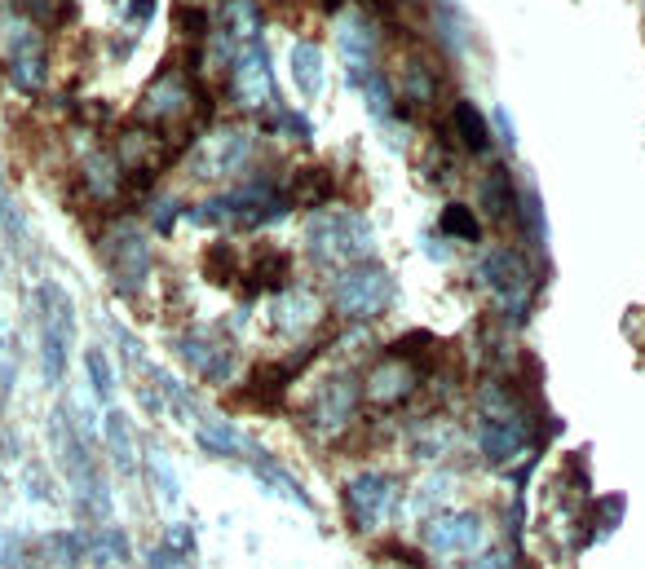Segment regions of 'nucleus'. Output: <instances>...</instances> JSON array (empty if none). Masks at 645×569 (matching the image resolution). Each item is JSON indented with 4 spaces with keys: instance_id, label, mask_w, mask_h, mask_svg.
<instances>
[{
    "instance_id": "obj_1",
    "label": "nucleus",
    "mask_w": 645,
    "mask_h": 569,
    "mask_svg": "<svg viewBox=\"0 0 645 569\" xmlns=\"http://www.w3.org/2000/svg\"><path fill=\"white\" fill-rule=\"evenodd\" d=\"M309 257L322 265H359L372 257V225L359 212H341V216H318L305 230Z\"/></svg>"
},
{
    "instance_id": "obj_2",
    "label": "nucleus",
    "mask_w": 645,
    "mask_h": 569,
    "mask_svg": "<svg viewBox=\"0 0 645 569\" xmlns=\"http://www.w3.org/2000/svg\"><path fill=\"white\" fill-rule=\"evenodd\" d=\"M389 305H394V278L376 261H359V265L341 270L332 283V309L345 318H359V322L380 318Z\"/></svg>"
},
{
    "instance_id": "obj_3",
    "label": "nucleus",
    "mask_w": 645,
    "mask_h": 569,
    "mask_svg": "<svg viewBox=\"0 0 645 569\" xmlns=\"http://www.w3.org/2000/svg\"><path fill=\"white\" fill-rule=\"evenodd\" d=\"M359 398H363V389H359L350 376H332L328 384H322V389L314 393V402H309V411H305L309 428H314V432H322V437L345 432V428L354 424Z\"/></svg>"
},
{
    "instance_id": "obj_4",
    "label": "nucleus",
    "mask_w": 645,
    "mask_h": 569,
    "mask_svg": "<svg viewBox=\"0 0 645 569\" xmlns=\"http://www.w3.org/2000/svg\"><path fill=\"white\" fill-rule=\"evenodd\" d=\"M482 278L513 309V318H521V309L530 300V270H526V261L517 252H508V248H495V252L482 257Z\"/></svg>"
},
{
    "instance_id": "obj_5",
    "label": "nucleus",
    "mask_w": 645,
    "mask_h": 569,
    "mask_svg": "<svg viewBox=\"0 0 645 569\" xmlns=\"http://www.w3.org/2000/svg\"><path fill=\"white\" fill-rule=\"evenodd\" d=\"M40 305H45V331H40L45 335V376H49V384H58L67 371V345H71V300L58 287H45Z\"/></svg>"
},
{
    "instance_id": "obj_6",
    "label": "nucleus",
    "mask_w": 645,
    "mask_h": 569,
    "mask_svg": "<svg viewBox=\"0 0 645 569\" xmlns=\"http://www.w3.org/2000/svg\"><path fill=\"white\" fill-rule=\"evenodd\" d=\"M482 543V517L478 512H438L424 521V547L429 552H473Z\"/></svg>"
},
{
    "instance_id": "obj_7",
    "label": "nucleus",
    "mask_w": 645,
    "mask_h": 569,
    "mask_svg": "<svg viewBox=\"0 0 645 569\" xmlns=\"http://www.w3.org/2000/svg\"><path fill=\"white\" fill-rule=\"evenodd\" d=\"M394 499H398V490H394V482L380 477V473H359V477L345 486V503H350V517H354L359 530L380 525L385 512L394 508Z\"/></svg>"
},
{
    "instance_id": "obj_8",
    "label": "nucleus",
    "mask_w": 645,
    "mask_h": 569,
    "mask_svg": "<svg viewBox=\"0 0 645 569\" xmlns=\"http://www.w3.org/2000/svg\"><path fill=\"white\" fill-rule=\"evenodd\" d=\"M415 384H420V367H411L402 358H380L363 380V398L372 406H398L415 393Z\"/></svg>"
},
{
    "instance_id": "obj_9",
    "label": "nucleus",
    "mask_w": 645,
    "mask_h": 569,
    "mask_svg": "<svg viewBox=\"0 0 645 569\" xmlns=\"http://www.w3.org/2000/svg\"><path fill=\"white\" fill-rule=\"evenodd\" d=\"M314 358V349H305L301 358H283V363H261L257 371H253V380H248V389H244V402L248 406H261V411H274L279 402H283V393H288V384L301 376V367Z\"/></svg>"
},
{
    "instance_id": "obj_10",
    "label": "nucleus",
    "mask_w": 645,
    "mask_h": 569,
    "mask_svg": "<svg viewBox=\"0 0 645 569\" xmlns=\"http://www.w3.org/2000/svg\"><path fill=\"white\" fill-rule=\"evenodd\" d=\"M337 45H341V58L350 62V71H367L372 67V58H376V27H372L367 10L337 23Z\"/></svg>"
},
{
    "instance_id": "obj_11",
    "label": "nucleus",
    "mask_w": 645,
    "mask_h": 569,
    "mask_svg": "<svg viewBox=\"0 0 645 569\" xmlns=\"http://www.w3.org/2000/svg\"><path fill=\"white\" fill-rule=\"evenodd\" d=\"M482 208H486L491 221H500V225H517L521 199H517V186H513L508 164H495V168L482 177Z\"/></svg>"
},
{
    "instance_id": "obj_12",
    "label": "nucleus",
    "mask_w": 645,
    "mask_h": 569,
    "mask_svg": "<svg viewBox=\"0 0 645 569\" xmlns=\"http://www.w3.org/2000/svg\"><path fill=\"white\" fill-rule=\"evenodd\" d=\"M177 354H181L203 380H212V384H222V380L231 376V349H226V345H212L208 335H181V340H177Z\"/></svg>"
},
{
    "instance_id": "obj_13",
    "label": "nucleus",
    "mask_w": 645,
    "mask_h": 569,
    "mask_svg": "<svg viewBox=\"0 0 645 569\" xmlns=\"http://www.w3.org/2000/svg\"><path fill=\"white\" fill-rule=\"evenodd\" d=\"M248 146H253V138L248 133H239V129H226V133H218L208 146H203V164H199V173L203 177H222V173H235L244 159H248Z\"/></svg>"
},
{
    "instance_id": "obj_14",
    "label": "nucleus",
    "mask_w": 645,
    "mask_h": 569,
    "mask_svg": "<svg viewBox=\"0 0 645 569\" xmlns=\"http://www.w3.org/2000/svg\"><path fill=\"white\" fill-rule=\"evenodd\" d=\"M288 278H292V257L288 252H274V248H261L248 265V296H261V292H288Z\"/></svg>"
},
{
    "instance_id": "obj_15",
    "label": "nucleus",
    "mask_w": 645,
    "mask_h": 569,
    "mask_svg": "<svg viewBox=\"0 0 645 569\" xmlns=\"http://www.w3.org/2000/svg\"><path fill=\"white\" fill-rule=\"evenodd\" d=\"M337 190V177L328 164H301L292 173V194L288 203H301V208H318V203H328Z\"/></svg>"
},
{
    "instance_id": "obj_16",
    "label": "nucleus",
    "mask_w": 645,
    "mask_h": 569,
    "mask_svg": "<svg viewBox=\"0 0 645 569\" xmlns=\"http://www.w3.org/2000/svg\"><path fill=\"white\" fill-rule=\"evenodd\" d=\"M239 93L248 106H274V88H270V67H266V49L248 45L239 58Z\"/></svg>"
},
{
    "instance_id": "obj_17",
    "label": "nucleus",
    "mask_w": 645,
    "mask_h": 569,
    "mask_svg": "<svg viewBox=\"0 0 645 569\" xmlns=\"http://www.w3.org/2000/svg\"><path fill=\"white\" fill-rule=\"evenodd\" d=\"M438 88H443V80H438L434 62H429L424 54H415V58H407V62H402V75H398V93H402L407 102H420V106H429V102L438 97Z\"/></svg>"
},
{
    "instance_id": "obj_18",
    "label": "nucleus",
    "mask_w": 645,
    "mask_h": 569,
    "mask_svg": "<svg viewBox=\"0 0 645 569\" xmlns=\"http://www.w3.org/2000/svg\"><path fill=\"white\" fill-rule=\"evenodd\" d=\"M112 270H116V283H120L125 292H138L142 278H146V270H151L146 244H142L138 235H125V239L116 244V252H112Z\"/></svg>"
},
{
    "instance_id": "obj_19",
    "label": "nucleus",
    "mask_w": 645,
    "mask_h": 569,
    "mask_svg": "<svg viewBox=\"0 0 645 569\" xmlns=\"http://www.w3.org/2000/svg\"><path fill=\"white\" fill-rule=\"evenodd\" d=\"M322 318V309H318V300L309 296V292H283L279 296V305H274V327L279 331H309L314 322Z\"/></svg>"
},
{
    "instance_id": "obj_20",
    "label": "nucleus",
    "mask_w": 645,
    "mask_h": 569,
    "mask_svg": "<svg viewBox=\"0 0 645 569\" xmlns=\"http://www.w3.org/2000/svg\"><path fill=\"white\" fill-rule=\"evenodd\" d=\"M199 446H203L208 454H222V460H226V454L235 460V454H253V450H257V446H253L235 424H226V419H203V424H199Z\"/></svg>"
},
{
    "instance_id": "obj_21",
    "label": "nucleus",
    "mask_w": 645,
    "mask_h": 569,
    "mask_svg": "<svg viewBox=\"0 0 645 569\" xmlns=\"http://www.w3.org/2000/svg\"><path fill=\"white\" fill-rule=\"evenodd\" d=\"M129 538H125V530H97V534H89V556L84 560H93V569H129Z\"/></svg>"
},
{
    "instance_id": "obj_22",
    "label": "nucleus",
    "mask_w": 645,
    "mask_h": 569,
    "mask_svg": "<svg viewBox=\"0 0 645 569\" xmlns=\"http://www.w3.org/2000/svg\"><path fill=\"white\" fill-rule=\"evenodd\" d=\"M253 473H257V477H261V486H270L274 495H283V499H292V503H301V508H314V503H309V495L301 490V482H296L288 469H279L266 450H253Z\"/></svg>"
},
{
    "instance_id": "obj_23",
    "label": "nucleus",
    "mask_w": 645,
    "mask_h": 569,
    "mask_svg": "<svg viewBox=\"0 0 645 569\" xmlns=\"http://www.w3.org/2000/svg\"><path fill=\"white\" fill-rule=\"evenodd\" d=\"M354 80H359V88H363V102H367V116L376 120V125H389L394 120V84L380 75V71H354Z\"/></svg>"
},
{
    "instance_id": "obj_24",
    "label": "nucleus",
    "mask_w": 645,
    "mask_h": 569,
    "mask_svg": "<svg viewBox=\"0 0 645 569\" xmlns=\"http://www.w3.org/2000/svg\"><path fill=\"white\" fill-rule=\"evenodd\" d=\"M452 125H456V138H460V146H465V151L482 155V151L491 146V125H486V116H482V110H478L473 102H456Z\"/></svg>"
},
{
    "instance_id": "obj_25",
    "label": "nucleus",
    "mask_w": 645,
    "mask_h": 569,
    "mask_svg": "<svg viewBox=\"0 0 645 569\" xmlns=\"http://www.w3.org/2000/svg\"><path fill=\"white\" fill-rule=\"evenodd\" d=\"M106 446H112V460L120 473H138V450H133V432H129V419L120 411L106 415Z\"/></svg>"
},
{
    "instance_id": "obj_26",
    "label": "nucleus",
    "mask_w": 645,
    "mask_h": 569,
    "mask_svg": "<svg viewBox=\"0 0 645 569\" xmlns=\"http://www.w3.org/2000/svg\"><path fill=\"white\" fill-rule=\"evenodd\" d=\"M292 80H296L301 93H318V84H322V49L318 45L301 40L292 49Z\"/></svg>"
},
{
    "instance_id": "obj_27",
    "label": "nucleus",
    "mask_w": 645,
    "mask_h": 569,
    "mask_svg": "<svg viewBox=\"0 0 645 569\" xmlns=\"http://www.w3.org/2000/svg\"><path fill=\"white\" fill-rule=\"evenodd\" d=\"M40 547H45V556H49L54 565H67V569H71V565H80V560L89 556V534L58 530V534H49Z\"/></svg>"
},
{
    "instance_id": "obj_28",
    "label": "nucleus",
    "mask_w": 645,
    "mask_h": 569,
    "mask_svg": "<svg viewBox=\"0 0 645 569\" xmlns=\"http://www.w3.org/2000/svg\"><path fill=\"white\" fill-rule=\"evenodd\" d=\"M438 225H443V235H452V239H465V244H478V235H482V225H478L473 208H465V203H447Z\"/></svg>"
},
{
    "instance_id": "obj_29",
    "label": "nucleus",
    "mask_w": 645,
    "mask_h": 569,
    "mask_svg": "<svg viewBox=\"0 0 645 569\" xmlns=\"http://www.w3.org/2000/svg\"><path fill=\"white\" fill-rule=\"evenodd\" d=\"M36 556L32 538L19 530H0V569H27V560Z\"/></svg>"
},
{
    "instance_id": "obj_30",
    "label": "nucleus",
    "mask_w": 645,
    "mask_h": 569,
    "mask_svg": "<svg viewBox=\"0 0 645 569\" xmlns=\"http://www.w3.org/2000/svg\"><path fill=\"white\" fill-rule=\"evenodd\" d=\"M151 477H155L164 503H177V499H181V482H177V473H173V464H168V454H164V450L151 454Z\"/></svg>"
},
{
    "instance_id": "obj_31",
    "label": "nucleus",
    "mask_w": 645,
    "mask_h": 569,
    "mask_svg": "<svg viewBox=\"0 0 645 569\" xmlns=\"http://www.w3.org/2000/svg\"><path fill=\"white\" fill-rule=\"evenodd\" d=\"M203 274L212 278V283H231L235 278V248H226V244H218V248H208V257H203Z\"/></svg>"
},
{
    "instance_id": "obj_32",
    "label": "nucleus",
    "mask_w": 645,
    "mask_h": 569,
    "mask_svg": "<svg viewBox=\"0 0 645 569\" xmlns=\"http://www.w3.org/2000/svg\"><path fill=\"white\" fill-rule=\"evenodd\" d=\"M89 376H93V389H97V398H112V367H106V358L93 349L89 354Z\"/></svg>"
},
{
    "instance_id": "obj_33",
    "label": "nucleus",
    "mask_w": 645,
    "mask_h": 569,
    "mask_svg": "<svg viewBox=\"0 0 645 569\" xmlns=\"http://www.w3.org/2000/svg\"><path fill=\"white\" fill-rule=\"evenodd\" d=\"M469 569H508V556H504V552H486V556H478Z\"/></svg>"
},
{
    "instance_id": "obj_34",
    "label": "nucleus",
    "mask_w": 645,
    "mask_h": 569,
    "mask_svg": "<svg viewBox=\"0 0 645 569\" xmlns=\"http://www.w3.org/2000/svg\"><path fill=\"white\" fill-rule=\"evenodd\" d=\"M322 5H328V14H337V5H341V0H322Z\"/></svg>"
},
{
    "instance_id": "obj_35",
    "label": "nucleus",
    "mask_w": 645,
    "mask_h": 569,
    "mask_svg": "<svg viewBox=\"0 0 645 569\" xmlns=\"http://www.w3.org/2000/svg\"><path fill=\"white\" fill-rule=\"evenodd\" d=\"M407 5H415V0H407Z\"/></svg>"
}]
</instances>
